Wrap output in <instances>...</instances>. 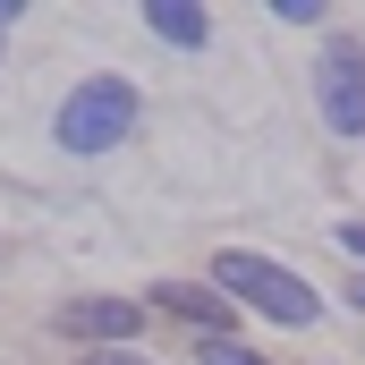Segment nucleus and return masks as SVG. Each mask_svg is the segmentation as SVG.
I'll return each instance as SVG.
<instances>
[{
    "instance_id": "obj_1",
    "label": "nucleus",
    "mask_w": 365,
    "mask_h": 365,
    "mask_svg": "<svg viewBox=\"0 0 365 365\" xmlns=\"http://www.w3.org/2000/svg\"><path fill=\"white\" fill-rule=\"evenodd\" d=\"M212 289H221L230 306H255L264 323H289V331H306V323L323 314L314 280L272 264V255H255V247H221V255H212Z\"/></svg>"
},
{
    "instance_id": "obj_2",
    "label": "nucleus",
    "mask_w": 365,
    "mask_h": 365,
    "mask_svg": "<svg viewBox=\"0 0 365 365\" xmlns=\"http://www.w3.org/2000/svg\"><path fill=\"white\" fill-rule=\"evenodd\" d=\"M51 136H60L68 153H110V145H128V136H136V86H128V77H86V86H68V102L51 110Z\"/></svg>"
},
{
    "instance_id": "obj_3",
    "label": "nucleus",
    "mask_w": 365,
    "mask_h": 365,
    "mask_svg": "<svg viewBox=\"0 0 365 365\" xmlns=\"http://www.w3.org/2000/svg\"><path fill=\"white\" fill-rule=\"evenodd\" d=\"M314 110H323V128L331 136H365V51L357 43H331L323 60H314Z\"/></svg>"
},
{
    "instance_id": "obj_4",
    "label": "nucleus",
    "mask_w": 365,
    "mask_h": 365,
    "mask_svg": "<svg viewBox=\"0 0 365 365\" xmlns=\"http://www.w3.org/2000/svg\"><path fill=\"white\" fill-rule=\"evenodd\" d=\"M153 306H162V314H187L195 340H230V323H238V306H230L221 289H195V280H162Z\"/></svg>"
},
{
    "instance_id": "obj_5",
    "label": "nucleus",
    "mask_w": 365,
    "mask_h": 365,
    "mask_svg": "<svg viewBox=\"0 0 365 365\" xmlns=\"http://www.w3.org/2000/svg\"><path fill=\"white\" fill-rule=\"evenodd\" d=\"M60 323H68V331H93L102 349H119V340H136V323H145V306H119V297H86V306H68Z\"/></svg>"
},
{
    "instance_id": "obj_6",
    "label": "nucleus",
    "mask_w": 365,
    "mask_h": 365,
    "mask_svg": "<svg viewBox=\"0 0 365 365\" xmlns=\"http://www.w3.org/2000/svg\"><path fill=\"white\" fill-rule=\"evenodd\" d=\"M145 26H153L162 43H179V51H204V43H212V17H204L195 0H145Z\"/></svg>"
},
{
    "instance_id": "obj_7",
    "label": "nucleus",
    "mask_w": 365,
    "mask_h": 365,
    "mask_svg": "<svg viewBox=\"0 0 365 365\" xmlns=\"http://www.w3.org/2000/svg\"><path fill=\"white\" fill-rule=\"evenodd\" d=\"M195 365H264V357L238 349V340H195Z\"/></svg>"
},
{
    "instance_id": "obj_8",
    "label": "nucleus",
    "mask_w": 365,
    "mask_h": 365,
    "mask_svg": "<svg viewBox=\"0 0 365 365\" xmlns=\"http://www.w3.org/2000/svg\"><path fill=\"white\" fill-rule=\"evenodd\" d=\"M272 17H280V26H314V17H323V0H272Z\"/></svg>"
},
{
    "instance_id": "obj_9",
    "label": "nucleus",
    "mask_w": 365,
    "mask_h": 365,
    "mask_svg": "<svg viewBox=\"0 0 365 365\" xmlns=\"http://www.w3.org/2000/svg\"><path fill=\"white\" fill-rule=\"evenodd\" d=\"M340 247H349V255L365 264V221H340Z\"/></svg>"
},
{
    "instance_id": "obj_10",
    "label": "nucleus",
    "mask_w": 365,
    "mask_h": 365,
    "mask_svg": "<svg viewBox=\"0 0 365 365\" xmlns=\"http://www.w3.org/2000/svg\"><path fill=\"white\" fill-rule=\"evenodd\" d=\"M86 365H145V357H136V349H93Z\"/></svg>"
},
{
    "instance_id": "obj_11",
    "label": "nucleus",
    "mask_w": 365,
    "mask_h": 365,
    "mask_svg": "<svg viewBox=\"0 0 365 365\" xmlns=\"http://www.w3.org/2000/svg\"><path fill=\"white\" fill-rule=\"evenodd\" d=\"M349 306H357V314H365V272H357V280H349Z\"/></svg>"
},
{
    "instance_id": "obj_12",
    "label": "nucleus",
    "mask_w": 365,
    "mask_h": 365,
    "mask_svg": "<svg viewBox=\"0 0 365 365\" xmlns=\"http://www.w3.org/2000/svg\"><path fill=\"white\" fill-rule=\"evenodd\" d=\"M9 26H17V0H0V34H9Z\"/></svg>"
}]
</instances>
